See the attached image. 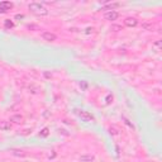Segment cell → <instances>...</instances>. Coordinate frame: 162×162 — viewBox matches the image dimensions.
<instances>
[{
    "label": "cell",
    "mask_w": 162,
    "mask_h": 162,
    "mask_svg": "<svg viewBox=\"0 0 162 162\" xmlns=\"http://www.w3.org/2000/svg\"><path fill=\"white\" fill-rule=\"evenodd\" d=\"M28 10H31L32 14L38 17H45L48 14V9L45 7L43 3H29L28 4Z\"/></svg>",
    "instance_id": "obj_1"
},
{
    "label": "cell",
    "mask_w": 162,
    "mask_h": 162,
    "mask_svg": "<svg viewBox=\"0 0 162 162\" xmlns=\"http://www.w3.org/2000/svg\"><path fill=\"white\" fill-rule=\"evenodd\" d=\"M75 113L77 114V115L82 119L84 122H88V123H91V122H95V118L91 115L90 113H88V112H85V110H79V109H76L75 110Z\"/></svg>",
    "instance_id": "obj_2"
},
{
    "label": "cell",
    "mask_w": 162,
    "mask_h": 162,
    "mask_svg": "<svg viewBox=\"0 0 162 162\" xmlns=\"http://www.w3.org/2000/svg\"><path fill=\"white\" fill-rule=\"evenodd\" d=\"M41 37L43 38L45 41H47V42H55V41L57 39V36L55 34V33L50 32V31H45V32H42Z\"/></svg>",
    "instance_id": "obj_3"
},
{
    "label": "cell",
    "mask_w": 162,
    "mask_h": 162,
    "mask_svg": "<svg viewBox=\"0 0 162 162\" xmlns=\"http://www.w3.org/2000/svg\"><path fill=\"white\" fill-rule=\"evenodd\" d=\"M118 18H119V13L117 10L107 12L104 14V19H105V20H109V22H114V20H117Z\"/></svg>",
    "instance_id": "obj_4"
},
{
    "label": "cell",
    "mask_w": 162,
    "mask_h": 162,
    "mask_svg": "<svg viewBox=\"0 0 162 162\" xmlns=\"http://www.w3.org/2000/svg\"><path fill=\"white\" fill-rule=\"evenodd\" d=\"M13 7H14V4L12 1H1L0 3V10H1L4 14L8 13L10 9H13Z\"/></svg>",
    "instance_id": "obj_5"
},
{
    "label": "cell",
    "mask_w": 162,
    "mask_h": 162,
    "mask_svg": "<svg viewBox=\"0 0 162 162\" xmlns=\"http://www.w3.org/2000/svg\"><path fill=\"white\" fill-rule=\"evenodd\" d=\"M124 24L129 28H133V27H137L138 26V19L137 18H133V17H128L124 19Z\"/></svg>",
    "instance_id": "obj_6"
},
{
    "label": "cell",
    "mask_w": 162,
    "mask_h": 162,
    "mask_svg": "<svg viewBox=\"0 0 162 162\" xmlns=\"http://www.w3.org/2000/svg\"><path fill=\"white\" fill-rule=\"evenodd\" d=\"M119 7H120V4L119 3H109V4H107V5H103L100 10H105V13H107V12H112L115 8H119Z\"/></svg>",
    "instance_id": "obj_7"
},
{
    "label": "cell",
    "mask_w": 162,
    "mask_h": 162,
    "mask_svg": "<svg viewBox=\"0 0 162 162\" xmlns=\"http://www.w3.org/2000/svg\"><path fill=\"white\" fill-rule=\"evenodd\" d=\"M23 120H24V118L20 114H13L10 119H9V122L14 123V124H20V123H23Z\"/></svg>",
    "instance_id": "obj_8"
},
{
    "label": "cell",
    "mask_w": 162,
    "mask_h": 162,
    "mask_svg": "<svg viewBox=\"0 0 162 162\" xmlns=\"http://www.w3.org/2000/svg\"><path fill=\"white\" fill-rule=\"evenodd\" d=\"M79 161L80 162H94L95 161V156L94 155H89V153L81 155L79 157Z\"/></svg>",
    "instance_id": "obj_9"
},
{
    "label": "cell",
    "mask_w": 162,
    "mask_h": 162,
    "mask_svg": "<svg viewBox=\"0 0 162 162\" xmlns=\"http://www.w3.org/2000/svg\"><path fill=\"white\" fill-rule=\"evenodd\" d=\"M12 129V123L10 122H7V120H0V131H4V132H8Z\"/></svg>",
    "instance_id": "obj_10"
},
{
    "label": "cell",
    "mask_w": 162,
    "mask_h": 162,
    "mask_svg": "<svg viewBox=\"0 0 162 162\" xmlns=\"http://www.w3.org/2000/svg\"><path fill=\"white\" fill-rule=\"evenodd\" d=\"M12 155L13 156H17V157H26L27 153L24 151H22V150H12Z\"/></svg>",
    "instance_id": "obj_11"
},
{
    "label": "cell",
    "mask_w": 162,
    "mask_h": 162,
    "mask_svg": "<svg viewBox=\"0 0 162 162\" xmlns=\"http://www.w3.org/2000/svg\"><path fill=\"white\" fill-rule=\"evenodd\" d=\"M4 27H5L7 29H10V28L14 27V23L10 20V19H5V20H4Z\"/></svg>",
    "instance_id": "obj_12"
},
{
    "label": "cell",
    "mask_w": 162,
    "mask_h": 162,
    "mask_svg": "<svg viewBox=\"0 0 162 162\" xmlns=\"http://www.w3.org/2000/svg\"><path fill=\"white\" fill-rule=\"evenodd\" d=\"M27 29H29L32 32H36V31H39V26H37V24H27Z\"/></svg>",
    "instance_id": "obj_13"
},
{
    "label": "cell",
    "mask_w": 162,
    "mask_h": 162,
    "mask_svg": "<svg viewBox=\"0 0 162 162\" xmlns=\"http://www.w3.org/2000/svg\"><path fill=\"white\" fill-rule=\"evenodd\" d=\"M29 91H31L32 94H38V93L41 91V89L38 88L37 85H31V86H29Z\"/></svg>",
    "instance_id": "obj_14"
},
{
    "label": "cell",
    "mask_w": 162,
    "mask_h": 162,
    "mask_svg": "<svg viewBox=\"0 0 162 162\" xmlns=\"http://www.w3.org/2000/svg\"><path fill=\"white\" fill-rule=\"evenodd\" d=\"M110 31H112V32H119V31H123V27H122V26L113 24V26L110 27Z\"/></svg>",
    "instance_id": "obj_15"
},
{
    "label": "cell",
    "mask_w": 162,
    "mask_h": 162,
    "mask_svg": "<svg viewBox=\"0 0 162 162\" xmlns=\"http://www.w3.org/2000/svg\"><path fill=\"white\" fill-rule=\"evenodd\" d=\"M109 133H110L112 136H118L119 134V131L115 127H110V128H109Z\"/></svg>",
    "instance_id": "obj_16"
},
{
    "label": "cell",
    "mask_w": 162,
    "mask_h": 162,
    "mask_svg": "<svg viewBox=\"0 0 162 162\" xmlns=\"http://www.w3.org/2000/svg\"><path fill=\"white\" fill-rule=\"evenodd\" d=\"M50 134V129H48V128H43V129H42L41 131V133H39V136L41 137H47V136H48Z\"/></svg>",
    "instance_id": "obj_17"
},
{
    "label": "cell",
    "mask_w": 162,
    "mask_h": 162,
    "mask_svg": "<svg viewBox=\"0 0 162 162\" xmlns=\"http://www.w3.org/2000/svg\"><path fill=\"white\" fill-rule=\"evenodd\" d=\"M143 28H146L147 31H152V28H153V27H152V24H148V23H144V24H143Z\"/></svg>",
    "instance_id": "obj_18"
},
{
    "label": "cell",
    "mask_w": 162,
    "mask_h": 162,
    "mask_svg": "<svg viewBox=\"0 0 162 162\" xmlns=\"http://www.w3.org/2000/svg\"><path fill=\"white\" fill-rule=\"evenodd\" d=\"M153 47H156V50H160L161 48V41H157L153 43Z\"/></svg>",
    "instance_id": "obj_19"
},
{
    "label": "cell",
    "mask_w": 162,
    "mask_h": 162,
    "mask_svg": "<svg viewBox=\"0 0 162 162\" xmlns=\"http://www.w3.org/2000/svg\"><path fill=\"white\" fill-rule=\"evenodd\" d=\"M80 88L86 89V88H88V84H86V82H80Z\"/></svg>",
    "instance_id": "obj_20"
},
{
    "label": "cell",
    "mask_w": 162,
    "mask_h": 162,
    "mask_svg": "<svg viewBox=\"0 0 162 162\" xmlns=\"http://www.w3.org/2000/svg\"><path fill=\"white\" fill-rule=\"evenodd\" d=\"M23 18H24L23 14H15V19H23Z\"/></svg>",
    "instance_id": "obj_21"
},
{
    "label": "cell",
    "mask_w": 162,
    "mask_h": 162,
    "mask_svg": "<svg viewBox=\"0 0 162 162\" xmlns=\"http://www.w3.org/2000/svg\"><path fill=\"white\" fill-rule=\"evenodd\" d=\"M45 76H46V77H51V76H52V75H50L48 72H46V74H45Z\"/></svg>",
    "instance_id": "obj_22"
}]
</instances>
